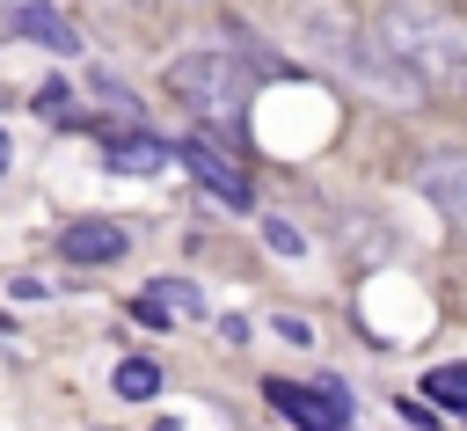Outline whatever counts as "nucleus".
<instances>
[{"mask_svg": "<svg viewBox=\"0 0 467 431\" xmlns=\"http://www.w3.org/2000/svg\"><path fill=\"white\" fill-rule=\"evenodd\" d=\"M372 44L416 80V88H467V15L445 0H387L372 15Z\"/></svg>", "mask_w": 467, "mask_h": 431, "instance_id": "obj_1", "label": "nucleus"}, {"mask_svg": "<svg viewBox=\"0 0 467 431\" xmlns=\"http://www.w3.org/2000/svg\"><path fill=\"white\" fill-rule=\"evenodd\" d=\"M168 95L182 110L212 117V124H241V110L255 95V73L234 51H182V58H168Z\"/></svg>", "mask_w": 467, "mask_h": 431, "instance_id": "obj_2", "label": "nucleus"}, {"mask_svg": "<svg viewBox=\"0 0 467 431\" xmlns=\"http://www.w3.org/2000/svg\"><path fill=\"white\" fill-rule=\"evenodd\" d=\"M263 394H270L299 431H343V424H350V394H343V387H292V380H270Z\"/></svg>", "mask_w": 467, "mask_h": 431, "instance_id": "obj_3", "label": "nucleus"}, {"mask_svg": "<svg viewBox=\"0 0 467 431\" xmlns=\"http://www.w3.org/2000/svg\"><path fill=\"white\" fill-rule=\"evenodd\" d=\"M416 190H423V197H431V205L467 234V153H460V146L423 153V161H416Z\"/></svg>", "mask_w": 467, "mask_h": 431, "instance_id": "obj_4", "label": "nucleus"}, {"mask_svg": "<svg viewBox=\"0 0 467 431\" xmlns=\"http://www.w3.org/2000/svg\"><path fill=\"white\" fill-rule=\"evenodd\" d=\"M7 29L29 37V44H44V51H58V58L80 51V29H73L58 7H44V0H15V7H7Z\"/></svg>", "mask_w": 467, "mask_h": 431, "instance_id": "obj_5", "label": "nucleus"}, {"mask_svg": "<svg viewBox=\"0 0 467 431\" xmlns=\"http://www.w3.org/2000/svg\"><path fill=\"white\" fill-rule=\"evenodd\" d=\"M58 248H66L73 263H117V256H124V226H109V219H73V226L58 234Z\"/></svg>", "mask_w": 467, "mask_h": 431, "instance_id": "obj_6", "label": "nucleus"}, {"mask_svg": "<svg viewBox=\"0 0 467 431\" xmlns=\"http://www.w3.org/2000/svg\"><path fill=\"white\" fill-rule=\"evenodd\" d=\"M182 161H190V175H197V183H204L219 205H248V183H241V168H226V161H219L204 139H190V146H182Z\"/></svg>", "mask_w": 467, "mask_h": 431, "instance_id": "obj_7", "label": "nucleus"}, {"mask_svg": "<svg viewBox=\"0 0 467 431\" xmlns=\"http://www.w3.org/2000/svg\"><path fill=\"white\" fill-rule=\"evenodd\" d=\"M146 329H161V321H175V314H204V292L197 285H182V278H161L153 292H139V307H131Z\"/></svg>", "mask_w": 467, "mask_h": 431, "instance_id": "obj_8", "label": "nucleus"}, {"mask_svg": "<svg viewBox=\"0 0 467 431\" xmlns=\"http://www.w3.org/2000/svg\"><path fill=\"white\" fill-rule=\"evenodd\" d=\"M168 161V146L153 139V131H124V139H109V168L117 175H153Z\"/></svg>", "mask_w": 467, "mask_h": 431, "instance_id": "obj_9", "label": "nucleus"}, {"mask_svg": "<svg viewBox=\"0 0 467 431\" xmlns=\"http://www.w3.org/2000/svg\"><path fill=\"white\" fill-rule=\"evenodd\" d=\"M423 394H431L438 409H460V416H467V365H431V373H423Z\"/></svg>", "mask_w": 467, "mask_h": 431, "instance_id": "obj_10", "label": "nucleus"}, {"mask_svg": "<svg viewBox=\"0 0 467 431\" xmlns=\"http://www.w3.org/2000/svg\"><path fill=\"white\" fill-rule=\"evenodd\" d=\"M109 387L131 394V402H146V394H161V365H153V358H124V365L109 373Z\"/></svg>", "mask_w": 467, "mask_h": 431, "instance_id": "obj_11", "label": "nucleus"}, {"mask_svg": "<svg viewBox=\"0 0 467 431\" xmlns=\"http://www.w3.org/2000/svg\"><path fill=\"white\" fill-rule=\"evenodd\" d=\"M263 241H270L277 256H299V248H306V241H299V234H292L285 219H263Z\"/></svg>", "mask_w": 467, "mask_h": 431, "instance_id": "obj_12", "label": "nucleus"}, {"mask_svg": "<svg viewBox=\"0 0 467 431\" xmlns=\"http://www.w3.org/2000/svg\"><path fill=\"white\" fill-rule=\"evenodd\" d=\"M277 336H285V343H314V329H306L299 314H277Z\"/></svg>", "mask_w": 467, "mask_h": 431, "instance_id": "obj_13", "label": "nucleus"}, {"mask_svg": "<svg viewBox=\"0 0 467 431\" xmlns=\"http://www.w3.org/2000/svg\"><path fill=\"white\" fill-rule=\"evenodd\" d=\"M36 110H44V117H58V110H66V88H58V80H51V88H36Z\"/></svg>", "mask_w": 467, "mask_h": 431, "instance_id": "obj_14", "label": "nucleus"}, {"mask_svg": "<svg viewBox=\"0 0 467 431\" xmlns=\"http://www.w3.org/2000/svg\"><path fill=\"white\" fill-rule=\"evenodd\" d=\"M7 168H15V161H7V131H0V175H7Z\"/></svg>", "mask_w": 467, "mask_h": 431, "instance_id": "obj_15", "label": "nucleus"}, {"mask_svg": "<svg viewBox=\"0 0 467 431\" xmlns=\"http://www.w3.org/2000/svg\"><path fill=\"white\" fill-rule=\"evenodd\" d=\"M0 110H7V88H0Z\"/></svg>", "mask_w": 467, "mask_h": 431, "instance_id": "obj_16", "label": "nucleus"}]
</instances>
